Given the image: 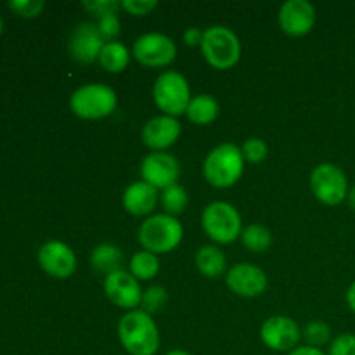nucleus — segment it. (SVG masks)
Masks as SVG:
<instances>
[{
    "instance_id": "obj_1",
    "label": "nucleus",
    "mask_w": 355,
    "mask_h": 355,
    "mask_svg": "<svg viewBox=\"0 0 355 355\" xmlns=\"http://www.w3.org/2000/svg\"><path fill=\"white\" fill-rule=\"evenodd\" d=\"M118 340L130 355H156L159 350V329L153 315L142 309L127 312L118 321Z\"/></svg>"
},
{
    "instance_id": "obj_2",
    "label": "nucleus",
    "mask_w": 355,
    "mask_h": 355,
    "mask_svg": "<svg viewBox=\"0 0 355 355\" xmlns=\"http://www.w3.org/2000/svg\"><path fill=\"white\" fill-rule=\"evenodd\" d=\"M245 163L241 148L232 142H224L207 155L203 163V175L210 186L227 189L238 184L243 177Z\"/></svg>"
},
{
    "instance_id": "obj_3",
    "label": "nucleus",
    "mask_w": 355,
    "mask_h": 355,
    "mask_svg": "<svg viewBox=\"0 0 355 355\" xmlns=\"http://www.w3.org/2000/svg\"><path fill=\"white\" fill-rule=\"evenodd\" d=\"M137 238L146 252L162 255V253L173 252L180 245L184 238V227L177 217L155 214L142 222Z\"/></svg>"
},
{
    "instance_id": "obj_4",
    "label": "nucleus",
    "mask_w": 355,
    "mask_h": 355,
    "mask_svg": "<svg viewBox=\"0 0 355 355\" xmlns=\"http://www.w3.org/2000/svg\"><path fill=\"white\" fill-rule=\"evenodd\" d=\"M118 96L106 83H85L69 97V110L82 120H103L114 113Z\"/></svg>"
},
{
    "instance_id": "obj_5",
    "label": "nucleus",
    "mask_w": 355,
    "mask_h": 355,
    "mask_svg": "<svg viewBox=\"0 0 355 355\" xmlns=\"http://www.w3.org/2000/svg\"><path fill=\"white\" fill-rule=\"evenodd\" d=\"M201 54L205 61L215 69H231L241 59V42L238 35L227 26L214 24L207 28L201 42Z\"/></svg>"
},
{
    "instance_id": "obj_6",
    "label": "nucleus",
    "mask_w": 355,
    "mask_h": 355,
    "mask_svg": "<svg viewBox=\"0 0 355 355\" xmlns=\"http://www.w3.org/2000/svg\"><path fill=\"white\" fill-rule=\"evenodd\" d=\"M153 99L156 107L166 116L179 118L186 114L191 99V87L186 76L179 71H163L153 83Z\"/></svg>"
},
{
    "instance_id": "obj_7",
    "label": "nucleus",
    "mask_w": 355,
    "mask_h": 355,
    "mask_svg": "<svg viewBox=\"0 0 355 355\" xmlns=\"http://www.w3.org/2000/svg\"><path fill=\"white\" fill-rule=\"evenodd\" d=\"M201 227L211 241L231 245L241 238L243 220L234 205L227 201H214L201 214Z\"/></svg>"
},
{
    "instance_id": "obj_8",
    "label": "nucleus",
    "mask_w": 355,
    "mask_h": 355,
    "mask_svg": "<svg viewBox=\"0 0 355 355\" xmlns=\"http://www.w3.org/2000/svg\"><path fill=\"white\" fill-rule=\"evenodd\" d=\"M312 194L328 207H338L349 196V179L335 163H319L311 172Z\"/></svg>"
},
{
    "instance_id": "obj_9",
    "label": "nucleus",
    "mask_w": 355,
    "mask_h": 355,
    "mask_svg": "<svg viewBox=\"0 0 355 355\" xmlns=\"http://www.w3.org/2000/svg\"><path fill=\"white\" fill-rule=\"evenodd\" d=\"M132 55L148 68H165L175 61L177 45L168 35L149 31L134 42Z\"/></svg>"
},
{
    "instance_id": "obj_10",
    "label": "nucleus",
    "mask_w": 355,
    "mask_h": 355,
    "mask_svg": "<svg viewBox=\"0 0 355 355\" xmlns=\"http://www.w3.org/2000/svg\"><path fill=\"white\" fill-rule=\"evenodd\" d=\"M260 340L263 345L276 352H291L302 340V329L297 321L288 315H272L266 319L260 328Z\"/></svg>"
},
{
    "instance_id": "obj_11",
    "label": "nucleus",
    "mask_w": 355,
    "mask_h": 355,
    "mask_svg": "<svg viewBox=\"0 0 355 355\" xmlns=\"http://www.w3.org/2000/svg\"><path fill=\"white\" fill-rule=\"evenodd\" d=\"M180 175L179 159L173 155L165 151H153L144 156L141 163V177L144 182L151 184L156 189H166V187L177 184Z\"/></svg>"
},
{
    "instance_id": "obj_12",
    "label": "nucleus",
    "mask_w": 355,
    "mask_h": 355,
    "mask_svg": "<svg viewBox=\"0 0 355 355\" xmlns=\"http://www.w3.org/2000/svg\"><path fill=\"white\" fill-rule=\"evenodd\" d=\"M227 288L234 295L243 298H255L266 293L269 281L267 274L259 266L248 262H239L227 270L225 276Z\"/></svg>"
},
{
    "instance_id": "obj_13",
    "label": "nucleus",
    "mask_w": 355,
    "mask_h": 355,
    "mask_svg": "<svg viewBox=\"0 0 355 355\" xmlns=\"http://www.w3.org/2000/svg\"><path fill=\"white\" fill-rule=\"evenodd\" d=\"M104 295L111 304L125 311H135L141 305L142 291L139 281L127 270H118L104 277Z\"/></svg>"
},
{
    "instance_id": "obj_14",
    "label": "nucleus",
    "mask_w": 355,
    "mask_h": 355,
    "mask_svg": "<svg viewBox=\"0 0 355 355\" xmlns=\"http://www.w3.org/2000/svg\"><path fill=\"white\" fill-rule=\"evenodd\" d=\"M318 12L309 0H288L281 6L277 21L281 30L290 37H304L314 28Z\"/></svg>"
},
{
    "instance_id": "obj_15",
    "label": "nucleus",
    "mask_w": 355,
    "mask_h": 355,
    "mask_svg": "<svg viewBox=\"0 0 355 355\" xmlns=\"http://www.w3.org/2000/svg\"><path fill=\"white\" fill-rule=\"evenodd\" d=\"M104 44L106 42L101 37L97 24L80 23L69 37L68 51L73 61H76L78 64H92V62L99 61Z\"/></svg>"
},
{
    "instance_id": "obj_16",
    "label": "nucleus",
    "mask_w": 355,
    "mask_h": 355,
    "mask_svg": "<svg viewBox=\"0 0 355 355\" xmlns=\"http://www.w3.org/2000/svg\"><path fill=\"white\" fill-rule=\"evenodd\" d=\"M38 263L49 276L68 279L76 270V255L66 243L47 241L38 250Z\"/></svg>"
},
{
    "instance_id": "obj_17",
    "label": "nucleus",
    "mask_w": 355,
    "mask_h": 355,
    "mask_svg": "<svg viewBox=\"0 0 355 355\" xmlns=\"http://www.w3.org/2000/svg\"><path fill=\"white\" fill-rule=\"evenodd\" d=\"M180 132H182V127L177 118L158 114L144 123L142 141L151 151H165L179 141Z\"/></svg>"
},
{
    "instance_id": "obj_18",
    "label": "nucleus",
    "mask_w": 355,
    "mask_h": 355,
    "mask_svg": "<svg viewBox=\"0 0 355 355\" xmlns=\"http://www.w3.org/2000/svg\"><path fill=\"white\" fill-rule=\"evenodd\" d=\"M125 211L134 217H151L156 205L159 203V191L144 180L132 182L121 196Z\"/></svg>"
},
{
    "instance_id": "obj_19",
    "label": "nucleus",
    "mask_w": 355,
    "mask_h": 355,
    "mask_svg": "<svg viewBox=\"0 0 355 355\" xmlns=\"http://www.w3.org/2000/svg\"><path fill=\"white\" fill-rule=\"evenodd\" d=\"M121 263H123V252L113 243L97 245L90 253V266L99 274H104V277L121 270Z\"/></svg>"
},
{
    "instance_id": "obj_20",
    "label": "nucleus",
    "mask_w": 355,
    "mask_h": 355,
    "mask_svg": "<svg viewBox=\"0 0 355 355\" xmlns=\"http://www.w3.org/2000/svg\"><path fill=\"white\" fill-rule=\"evenodd\" d=\"M194 263H196V269L200 270L201 276L208 277V279L222 276L225 272V267H227L224 252L215 245L201 246L194 255Z\"/></svg>"
},
{
    "instance_id": "obj_21",
    "label": "nucleus",
    "mask_w": 355,
    "mask_h": 355,
    "mask_svg": "<svg viewBox=\"0 0 355 355\" xmlns=\"http://www.w3.org/2000/svg\"><path fill=\"white\" fill-rule=\"evenodd\" d=\"M220 113L218 101L210 94H198L193 96L189 106L186 110L187 120L193 121L194 125H210L217 120Z\"/></svg>"
},
{
    "instance_id": "obj_22",
    "label": "nucleus",
    "mask_w": 355,
    "mask_h": 355,
    "mask_svg": "<svg viewBox=\"0 0 355 355\" xmlns=\"http://www.w3.org/2000/svg\"><path fill=\"white\" fill-rule=\"evenodd\" d=\"M130 58V51L121 42H106L101 51L99 64L107 73H121L127 69Z\"/></svg>"
},
{
    "instance_id": "obj_23",
    "label": "nucleus",
    "mask_w": 355,
    "mask_h": 355,
    "mask_svg": "<svg viewBox=\"0 0 355 355\" xmlns=\"http://www.w3.org/2000/svg\"><path fill=\"white\" fill-rule=\"evenodd\" d=\"M159 205L163 208V214L177 217L189 207V193L180 184H173L159 193Z\"/></svg>"
},
{
    "instance_id": "obj_24",
    "label": "nucleus",
    "mask_w": 355,
    "mask_h": 355,
    "mask_svg": "<svg viewBox=\"0 0 355 355\" xmlns=\"http://www.w3.org/2000/svg\"><path fill=\"white\" fill-rule=\"evenodd\" d=\"M128 267H130V274L137 281H151L159 272L158 255L142 250V252H137L132 255Z\"/></svg>"
},
{
    "instance_id": "obj_25",
    "label": "nucleus",
    "mask_w": 355,
    "mask_h": 355,
    "mask_svg": "<svg viewBox=\"0 0 355 355\" xmlns=\"http://www.w3.org/2000/svg\"><path fill=\"white\" fill-rule=\"evenodd\" d=\"M241 243L250 252L263 253L272 246V232L262 224H250L248 227H243Z\"/></svg>"
},
{
    "instance_id": "obj_26",
    "label": "nucleus",
    "mask_w": 355,
    "mask_h": 355,
    "mask_svg": "<svg viewBox=\"0 0 355 355\" xmlns=\"http://www.w3.org/2000/svg\"><path fill=\"white\" fill-rule=\"evenodd\" d=\"M302 336H304L309 347H315V349H321L322 345H328L333 340L331 328L324 321L309 322L304 328V331H302Z\"/></svg>"
},
{
    "instance_id": "obj_27",
    "label": "nucleus",
    "mask_w": 355,
    "mask_h": 355,
    "mask_svg": "<svg viewBox=\"0 0 355 355\" xmlns=\"http://www.w3.org/2000/svg\"><path fill=\"white\" fill-rule=\"evenodd\" d=\"M166 302H168V293L163 286H149L148 290L142 291V300H141V309L144 312H148L149 315L156 314V312H162L166 307Z\"/></svg>"
},
{
    "instance_id": "obj_28",
    "label": "nucleus",
    "mask_w": 355,
    "mask_h": 355,
    "mask_svg": "<svg viewBox=\"0 0 355 355\" xmlns=\"http://www.w3.org/2000/svg\"><path fill=\"white\" fill-rule=\"evenodd\" d=\"M241 153L245 162L248 163H262L269 155V146L263 139L260 137H250L243 142Z\"/></svg>"
},
{
    "instance_id": "obj_29",
    "label": "nucleus",
    "mask_w": 355,
    "mask_h": 355,
    "mask_svg": "<svg viewBox=\"0 0 355 355\" xmlns=\"http://www.w3.org/2000/svg\"><path fill=\"white\" fill-rule=\"evenodd\" d=\"M82 7L101 19L110 14H118V10L121 9V2L118 0H87V2H82Z\"/></svg>"
},
{
    "instance_id": "obj_30",
    "label": "nucleus",
    "mask_w": 355,
    "mask_h": 355,
    "mask_svg": "<svg viewBox=\"0 0 355 355\" xmlns=\"http://www.w3.org/2000/svg\"><path fill=\"white\" fill-rule=\"evenodd\" d=\"M97 30H99L104 42H116V38L121 33V23L118 14H110V16L101 17L99 23H97Z\"/></svg>"
},
{
    "instance_id": "obj_31",
    "label": "nucleus",
    "mask_w": 355,
    "mask_h": 355,
    "mask_svg": "<svg viewBox=\"0 0 355 355\" xmlns=\"http://www.w3.org/2000/svg\"><path fill=\"white\" fill-rule=\"evenodd\" d=\"M326 355H355L354 333H342V335L335 336L329 343Z\"/></svg>"
},
{
    "instance_id": "obj_32",
    "label": "nucleus",
    "mask_w": 355,
    "mask_h": 355,
    "mask_svg": "<svg viewBox=\"0 0 355 355\" xmlns=\"http://www.w3.org/2000/svg\"><path fill=\"white\" fill-rule=\"evenodd\" d=\"M44 0H10L9 7L23 17H37L44 10Z\"/></svg>"
},
{
    "instance_id": "obj_33",
    "label": "nucleus",
    "mask_w": 355,
    "mask_h": 355,
    "mask_svg": "<svg viewBox=\"0 0 355 355\" xmlns=\"http://www.w3.org/2000/svg\"><path fill=\"white\" fill-rule=\"evenodd\" d=\"M158 7V0H123L121 9L132 16H146Z\"/></svg>"
},
{
    "instance_id": "obj_34",
    "label": "nucleus",
    "mask_w": 355,
    "mask_h": 355,
    "mask_svg": "<svg viewBox=\"0 0 355 355\" xmlns=\"http://www.w3.org/2000/svg\"><path fill=\"white\" fill-rule=\"evenodd\" d=\"M205 30H200L196 26H191L184 31V44L187 47H201V42H203Z\"/></svg>"
},
{
    "instance_id": "obj_35",
    "label": "nucleus",
    "mask_w": 355,
    "mask_h": 355,
    "mask_svg": "<svg viewBox=\"0 0 355 355\" xmlns=\"http://www.w3.org/2000/svg\"><path fill=\"white\" fill-rule=\"evenodd\" d=\"M288 355H326V352H322L321 349H315V347H297L295 350L288 352Z\"/></svg>"
},
{
    "instance_id": "obj_36",
    "label": "nucleus",
    "mask_w": 355,
    "mask_h": 355,
    "mask_svg": "<svg viewBox=\"0 0 355 355\" xmlns=\"http://www.w3.org/2000/svg\"><path fill=\"white\" fill-rule=\"evenodd\" d=\"M345 300H347V305H349L350 311L355 314V281L350 283L349 290H347V293H345Z\"/></svg>"
},
{
    "instance_id": "obj_37",
    "label": "nucleus",
    "mask_w": 355,
    "mask_h": 355,
    "mask_svg": "<svg viewBox=\"0 0 355 355\" xmlns=\"http://www.w3.org/2000/svg\"><path fill=\"white\" fill-rule=\"evenodd\" d=\"M347 203H349V207L352 208V210H355V184L349 189V196H347Z\"/></svg>"
},
{
    "instance_id": "obj_38",
    "label": "nucleus",
    "mask_w": 355,
    "mask_h": 355,
    "mask_svg": "<svg viewBox=\"0 0 355 355\" xmlns=\"http://www.w3.org/2000/svg\"><path fill=\"white\" fill-rule=\"evenodd\" d=\"M165 355H193V354L186 352V350H180V349H173V350H170V352H166Z\"/></svg>"
},
{
    "instance_id": "obj_39",
    "label": "nucleus",
    "mask_w": 355,
    "mask_h": 355,
    "mask_svg": "<svg viewBox=\"0 0 355 355\" xmlns=\"http://www.w3.org/2000/svg\"><path fill=\"white\" fill-rule=\"evenodd\" d=\"M2 30H3V23H2V17H0V33H2Z\"/></svg>"
}]
</instances>
